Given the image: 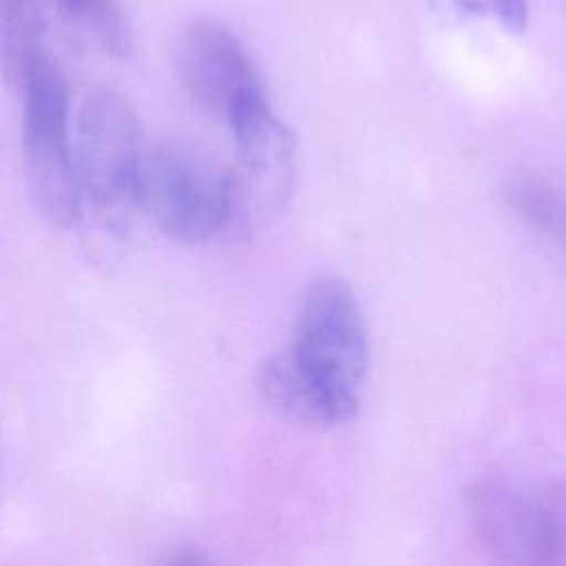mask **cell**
I'll return each instance as SVG.
<instances>
[{"label":"cell","instance_id":"cell-1","mask_svg":"<svg viewBox=\"0 0 566 566\" xmlns=\"http://www.w3.org/2000/svg\"><path fill=\"white\" fill-rule=\"evenodd\" d=\"M20 91L24 95L22 172L27 192L51 226L69 228L80 219L82 192L69 139L66 84L44 49L29 60Z\"/></svg>","mask_w":566,"mask_h":566},{"label":"cell","instance_id":"cell-2","mask_svg":"<svg viewBox=\"0 0 566 566\" xmlns=\"http://www.w3.org/2000/svg\"><path fill=\"white\" fill-rule=\"evenodd\" d=\"M298 369L352 418L367 371V332L352 287L336 279L314 281L298 307L294 338L285 347Z\"/></svg>","mask_w":566,"mask_h":566},{"label":"cell","instance_id":"cell-3","mask_svg":"<svg viewBox=\"0 0 566 566\" xmlns=\"http://www.w3.org/2000/svg\"><path fill=\"white\" fill-rule=\"evenodd\" d=\"M133 208L161 234L203 243L228 232L230 199L226 170L177 144L144 150L135 177Z\"/></svg>","mask_w":566,"mask_h":566},{"label":"cell","instance_id":"cell-4","mask_svg":"<svg viewBox=\"0 0 566 566\" xmlns=\"http://www.w3.org/2000/svg\"><path fill=\"white\" fill-rule=\"evenodd\" d=\"M228 126L234 135V164L226 170L228 232L245 237L285 212L294 190L296 142L265 95L245 102Z\"/></svg>","mask_w":566,"mask_h":566},{"label":"cell","instance_id":"cell-5","mask_svg":"<svg viewBox=\"0 0 566 566\" xmlns=\"http://www.w3.org/2000/svg\"><path fill=\"white\" fill-rule=\"evenodd\" d=\"M144 150L139 119L117 91L97 88L86 95L73 137L82 201L88 199L102 214L130 210Z\"/></svg>","mask_w":566,"mask_h":566},{"label":"cell","instance_id":"cell-6","mask_svg":"<svg viewBox=\"0 0 566 566\" xmlns=\"http://www.w3.org/2000/svg\"><path fill=\"white\" fill-rule=\"evenodd\" d=\"M469 515L495 557L566 562V495L557 489H515L482 480L469 491Z\"/></svg>","mask_w":566,"mask_h":566},{"label":"cell","instance_id":"cell-7","mask_svg":"<svg viewBox=\"0 0 566 566\" xmlns=\"http://www.w3.org/2000/svg\"><path fill=\"white\" fill-rule=\"evenodd\" d=\"M177 69L188 97L226 124L245 102L265 95L261 75L239 38L214 20H197L188 27Z\"/></svg>","mask_w":566,"mask_h":566},{"label":"cell","instance_id":"cell-8","mask_svg":"<svg viewBox=\"0 0 566 566\" xmlns=\"http://www.w3.org/2000/svg\"><path fill=\"white\" fill-rule=\"evenodd\" d=\"M263 400L281 416L307 427H334L352 416L310 380L292 360L287 349L263 363L256 378Z\"/></svg>","mask_w":566,"mask_h":566},{"label":"cell","instance_id":"cell-9","mask_svg":"<svg viewBox=\"0 0 566 566\" xmlns=\"http://www.w3.org/2000/svg\"><path fill=\"white\" fill-rule=\"evenodd\" d=\"M60 15L91 38L111 57H126L133 49L128 18L117 0H53Z\"/></svg>","mask_w":566,"mask_h":566},{"label":"cell","instance_id":"cell-10","mask_svg":"<svg viewBox=\"0 0 566 566\" xmlns=\"http://www.w3.org/2000/svg\"><path fill=\"white\" fill-rule=\"evenodd\" d=\"M2 71L11 86H20L29 60L42 51L40 0H0Z\"/></svg>","mask_w":566,"mask_h":566},{"label":"cell","instance_id":"cell-11","mask_svg":"<svg viewBox=\"0 0 566 566\" xmlns=\"http://www.w3.org/2000/svg\"><path fill=\"white\" fill-rule=\"evenodd\" d=\"M462 15L489 18L509 33H522L528 22L526 0H440Z\"/></svg>","mask_w":566,"mask_h":566},{"label":"cell","instance_id":"cell-12","mask_svg":"<svg viewBox=\"0 0 566 566\" xmlns=\"http://www.w3.org/2000/svg\"><path fill=\"white\" fill-rule=\"evenodd\" d=\"M166 562L168 564H197V562H206V557L199 555L197 548H179Z\"/></svg>","mask_w":566,"mask_h":566}]
</instances>
